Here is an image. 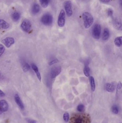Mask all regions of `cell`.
Listing matches in <instances>:
<instances>
[{
  "mask_svg": "<svg viewBox=\"0 0 122 123\" xmlns=\"http://www.w3.org/2000/svg\"><path fill=\"white\" fill-rule=\"evenodd\" d=\"M110 37V31L107 28H105L103 31L102 35V39L103 40L106 41L108 40Z\"/></svg>",
  "mask_w": 122,
  "mask_h": 123,
  "instance_id": "2e32d148",
  "label": "cell"
},
{
  "mask_svg": "<svg viewBox=\"0 0 122 123\" xmlns=\"http://www.w3.org/2000/svg\"><path fill=\"white\" fill-rule=\"evenodd\" d=\"M58 62L59 61L58 59H55L50 62L49 63V64L50 66H51V65H53V64H54L57 63H58Z\"/></svg>",
  "mask_w": 122,
  "mask_h": 123,
  "instance_id": "f1b7e54d",
  "label": "cell"
},
{
  "mask_svg": "<svg viewBox=\"0 0 122 123\" xmlns=\"http://www.w3.org/2000/svg\"><path fill=\"white\" fill-rule=\"evenodd\" d=\"M100 1L103 3H108L110 2V0H100Z\"/></svg>",
  "mask_w": 122,
  "mask_h": 123,
  "instance_id": "1f68e13d",
  "label": "cell"
},
{
  "mask_svg": "<svg viewBox=\"0 0 122 123\" xmlns=\"http://www.w3.org/2000/svg\"><path fill=\"white\" fill-rule=\"evenodd\" d=\"M117 83L116 82H112L111 83H107L105 85V89L107 92H112L116 89L117 87Z\"/></svg>",
  "mask_w": 122,
  "mask_h": 123,
  "instance_id": "9c48e42d",
  "label": "cell"
},
{
  "mask_svg": "<svg viewBox=\"0 0 122 123\" xmlns=\"http://www.w3.org/2000/svg\"><path fill=\"white\" fill-rule=\"evenodd\" d=\"M21 28L24 32L29 33L32 29V24L31 22L28 19H25L21 24Z\"/></svg>",
  "mask_w": 122,
  "mask_h": 123,
  "instance_id": "5b68a950",
  "label": "cell"
},
{
  "mask_svg": "<svg viewBox=\"0 0 122 123\" xmlns=\"http://www.w3.org/2000/svg\"><path fill=\"white\" fill-rule=\"evenodd\" d=\"M8 109V105L4 100H0V114L6 112Z\"/></svg>",
  "mask_w": 122,
  "mask_h": 123,
  "instance_id": "30bf717a",
  "label": "cell"
},
{
  "mask_svg": "<svg viewBox=\"0 0 122 123\" xmlns=\"http://www.w3.org/2000/svg\"><path fill=\"white\" fill-rule=\"evenodd\" d=\"M4 96H5V94H4V92L0 90V97H3Z\"/></svg>",
  "mask_w": 122,
  "mask_h": 123,
  "instance_id": "4dcf8cb0",
  "label": "cell"
},
{
  "mask_svg": "<svg viewBox=\"0 0 122 123\" xmlns=\"http://www.w3.org/2000/svg\"><path fill=\"white\" fill-rule=\"evenodd\" d=\"M11 17L14 21H18L21 18V13L17 11L14 12L11 14Z\"/></svg>",
  "mask_w": 122,
  "mask_h": 123,
  "instance_id": "9a60e30c",
  "label": "cell"
},
{
  "mask_svg": "<svg viewBox=\"0 0 122 123\" xmlns=\"http://www.w3.org/2000/svg\"><path fill=\"white\" fill-rule=\"evenodd\" d=\"M41 21L44 25L50 26L53 23V16L50 13H46L42 16Z\"/></svg>",
  "mask_w": 122,
  "mask_h": 123,
  "instance_id": "3957f363",
  "label": "cell"
},
{
  "mask_svg": "<svg viewBox=\"0 0 122 123\" xmlns=\"http://www.w3.org/2000/svg\"><path fill=\"white\" fill-rule=\"evenodd\" d=\"M113 25L116 29L119 30H122V21L119 18H116L114 19Z\"/></svg>",
  "mask_w": 122,
  "mask_h": 123,
  "instance_id": "7c38bea8",
  "label": "cell"
},
{
  "mask_svg": "<svg viewBox=\"0 0 122 123\" xmlns=\"http://www.w3.org/2000/svg\"><path fill=\"white\" fill-rule=\"evenodd\" d=\"M101 33V26L100 25L97 24L93 26L92 31V36L94 39H99Z\"/></svg>",
  "mask_w": 122,
  "mask_h": 123,
  "instance_id": "277c9868",
  "label": "cell"
},
{
  "mask_svg": "<svg viewBox=\"0 0 122 123\" xmlns=\"http://www.w3.org/2000/svg\"><path fill=\"white\" fill-rule=\"evenodd\" d=\"M64 6L67 16L69 17H71L73 13L71 1L69 0L66 1L64 4Z\"/></svg>",
  "mask_w": 122,
  "mask_h": 123,
  "instance_id": "8992f818",
  "label": "cell"
},
{
  "mask_svg": "<svg viewBox=\"0 0 122 123\" xmlns=\"http://www.w3.org/2000/svg\"><path fill=\"white\" fill-rule=\"evenodd\" d=\"M23 69L24 72H27L30 70L31 67L27 63H24L23 64Z\"/></svg>",
  "mask_w": 122,
  "mask_h": 123,
  "instance_id": "603a6c76",
  "label": "cell"
},
{
  "mask_svg": "<svg viewBox=\"0 0 122 123\" xmlns=\"http://www.w3.org/2000/svg\"><path fill=\"white\" fill-rule=\"evenodd\" d=\"M66 14L64 11L62 9L60 11L58 19V25L59 26L63 27L64 26L65 23Z\"/></svg>",
  "mask_w": 122,
  "mask_h": 123,
  "instance_id": "52a82bcc",
  "label": "cell"
},
{
  "mask_svg": "<svg viewBox=\"0 0 122 123\" xmlns=\"http://www.w3.org/2000/svg\"><path fill=\"white\" fill-rule=\"evenodd\" d=\"M32 67L33 71L35 72L38 79L39 80V81H41V74H40V72H39V71L38 67L36 65H35L34 64H32Z\"/></svg>",
  "mask_w": 122,
  "mask_h": 123,
  "instance_id": "e0dca14e",
  "label": "cell"
},
{
  "mask_svg": "<svg viewBox=\"0 0 122 123\" xmlns=\"http://www.w3.org/2000/svg\"><path fill=\"white\" fill-rule=\"evenodd\" d=\"M107 14L108 16L110 17H112L113 14V11L111 8H109L108 9L107 11Z\"/></svg>",
  "mask_w": 122,
  "mask_h": 123,
  "instance_id": "83f0119b",
  "label": "cell"
},
{
  "mask_svg": "<svg viewBox=\"0 0 122 123\" xmlns=\"http://www.w3.org/2000/svg\"><path fill=\"white\" fill-rule=\"evenodd\" d=\"M119 2L120 3V5L122 6V0H119Z\"/></svg>",
  "mask_w": 122,
  "mask_h": 123,
  "instance_id": "836d02e7",
  "label": "cell"
},
{
  "mask_svg": "<svg viewBox=\"0 0 122 123\" xmlns=\"http://www.w3.org/2000/svg\"><path fill=\"white\" fill-rule=\"evenodd\" d=\"M80 0L81 1H84V2H86V1H88V0Z\"/></svg>",
  "mask_w": 122,
  "mask_h": 123,
  "instance_id": "d6a6232c",
  "label": "cell"
},
{
  "mask_svg": "<svg viewBox=\"0 0 122 123\" xmlns=\"http://www.w3.org/2000/svg\"><path fill=\"white\" fill-rule=\"evenodd\" d=\"M26 120L28 123H37L36 120H32V119H29V118H27Z\"/></svg>",
  "mask_w": 122,
  "mask_h": 123,
  "instance_id": "f546056e",
  "label": "cell"
},
{
  "mask_svg": "<svg viewBox=\"0 0 122 123\" xmlns=\"http://www.w3.org/2000/svg\"><path fill=\"white\" fill-rule=\"evenodd\" d=\"M61 67L60 66H55L52 68L50 72V76L52 79L56 78L61 72Z\"/></svg>",
  "mask_w": 122,
  "mask_h": 123,
  "instance_id": "ba28073f",
  "label": "cell"
},
{
  "mask_svg": "<svg viewBox=\"0 0 122 123\" xmlns=\"http://www.w3.org/2000/svg\"><path fill=\"white\" fill-rule=\"evenodd\" d=\"M85 109V108L84 105H82V104L79 105L77 107V111L79 112H84V111Z\"/></svg>",
  "mask_w": 122,
  "mask_h": 123,
  "instance_id": "cb8c5ba5",
  "label": "cell"
},
{
  "mask_svg": "<svg viewBox=\"0 0 122 123\" xmlns=\"http://www.w3.org/2000/svg\"><path fill=\"white\" fill-rule=\"evenodd\" d=\"M5 48L3 45L0 44V57L3 55L5 51Z\"/></svg>",
  "mask_w": 122,
  "mask_h": 123,
  "instance_id": "4316f807",
  "label": "cell"
},
{
  "mask_svg": "<svg viewBox=\"0 0 122 123\" xmlns=\"http://www.w3.org/2000/svg\"><path fill=\"white\" fill-rule=\"evenodd\" d=\"M84 72L86 76L89 77L90 76V68L88 65H85L84 69Z\"/></svg>",
  "mask_w": 122,
  "mask_h": 123,
  "instance_id": "7402d4cb",
  "label": "cell"
},
{
  "mask_svg": "<svg viewBox=\"0 0 122 123\" xmlns=\"http://www.w3.org/2000/svg\"><path fill=\"white\" fill-rule=\"evenodd\" d=\"M122 37H116L114 40L115 44L117 47H121L122 45Z\"/></svg>",
  "mask_w": 122,
  "mask_h": 123,
  "instance_id": "d6986e66",
  "label": "cell"
},
{
  "mask_svg": "<svg viewBox=\"0 0 122 123\" xmlns=\"http://www.w3.org/2000/svg\"><path fill=\"white\" fill-rule=\"evenodd\" d=\"M9 24L7 22L3 19H0V28L6 29L9 28Z\"/></svg>",
  "mask_w": 122,
  "mask_h": 123,
  "instance_id": "ac0fdd59",
  "label": "cell"
},
{
  "mask_svg": "<svg viewBox=\"0 0 122 123\" xmlns=\"http://www.w3.org/2000/svg\"><path fill=\"white\" fill-rule=\"evenodd\" d=\"M40 9H41L39 5L37 3H34L32 7V13L33 14H37L40 11Z\"/></svg>",
  "mask_w": 122,
  "mask_h": 123,
  "instance_id": "4fadbf2b",
  "label": "cell"
},
{
  "mask_svg": "<svg viewBox=\"0 0 122 123\" xmlns=\"http://www.w3.org/2000/svg\"><path fill=\"white\" fill-rule=\"evenodd\" d=\"M63 118H64V120L65 122H68L69 118V113L68 112H65L63 116Z\"/></svg>",
  "mask_w": 122,
  "mask_h": 123,
  "instance_id": "d4e9b609",
  "label": "cell"
},
{
  "mask_svg": "<svg viewBox=\"0 0 122 123\" xmlns=\"http://www.w3.org/2000/svg\"><path fill=\"white\" fill-rule=\"evenodd\" d=\"M15 100L16 104L18 105L20 108L21 110H24V105L18 94H16L15 95Z\"/></svg>",
  "mask_w": 122,
  "mask_h": 123,
  "instance_id": "5bb4252c",
  "label": "cell"
},
{
  "mask_svg": "<svg viewBox=\"0 0 122 123\" xmlns=\"http://www.w3.org/2000/svg\"><path fill=\"white\" fill-rule=\"evenodd\" d=\"M82 16L85 27L86 29H88L93 24L94 21L93 16L90 13L87 12L83 13Z\"/></svg>",
  "mask_w": 122,
  "mask_h": 123,
  "instance_id": "7a4b0ae2",
  "label": "cell"
},
{
  "mask_svg": "<svg viewBox=\"0 0 122 123\" xmlns=\"http://www.w3.org/2000/svg\"><path fill=\"white\" fill-rule=\"evenodd\" d=\"M42 6L44 8H46L48 6L50 0H39Z\"/></svg>",
  "mask_w": 122,
  "mask_h": 123,
  "instance_id": "44dd1931",
  "label": "cell"
},
{
  "mask_svg": "<svg viewBox=\"0 0 122 123\" xmlns=\"http://www.w3.org/2000/svg\"></svg>",
  "mask_w": 122,
  "mask_h": 123,
  "instance_id": "e575fe53",
  "label": "cell"
},
{
  "mask_svg": "<svg viewBox=\"0 0 122 123\" xmlns=\"http://www.w3.org/2000/svg\"><path fill=\"white\" fill-rule=\"evenodd\" d=\"M91 117L89 114L84 113H73L69 120V123H91Z\"/></svg>",
  "mask_w": 122,
  "mask_h": 123,
  "instance_id": "6da1fadb",
  "label": "cell"
},
{
  "mask_svg": "<svg viewBox=\"0 0 122 123\" xmlns=\"http://www.w3.org/2000/svg\"><path fill=\"white\" fill-rule=\"evenodd\" d=\"M2 42L6 47L9 48L14 44V39L12 37H6L2 40Z\"/></svg>",
  "mask_w": 122,
  "mask_h": 123,
  "instance_id": "8fae6325",
  "label": "cell"
},
{
  "mask_svg": "<svg viewBox=\"0 0 122 123\" xmlns=\"http://www.w3.org/2000/svg\"><path fill=\"white\" fill-rule=\"evenodd\" d=\"M112 111L114 114H117L119 112V110L117 106L114 105L112 107Z\"/></svg>",
  "mask_w": 122,
  "mask_h": 123,
  "instance_id": "484cf974",
  "label": "cell"
},
{
  "mask_svg": "<svg viewBox=\"0 0 122 123\" xmlns=\"http://www.w3.org/2000/svg\"><path fill=\"white\" fill-rule=\"evenodd\" d=\"M89 81L92 90V92H94L95 89V84L94 77L92 76L90 77Z\"/></svg>",
  "mask_w": 122,
  "mask_h": 123,
  "instance_id": "ffe728a7",
  "label": "cell"
}]
</instances>
